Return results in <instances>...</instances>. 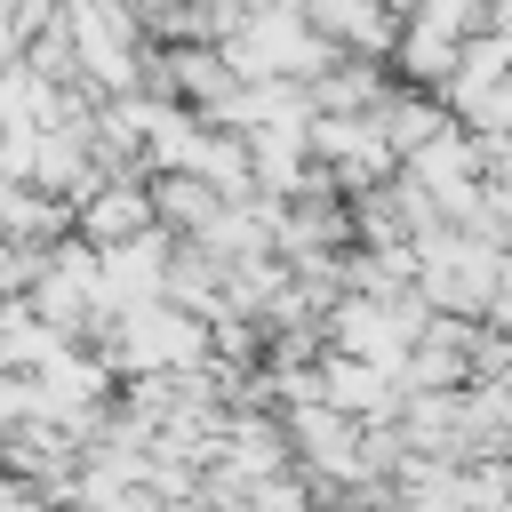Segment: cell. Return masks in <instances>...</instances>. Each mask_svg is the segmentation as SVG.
Segmentation results:
<instances>
[{"label":"cell","instance_id":"obj_1","mask_svg":"<svg viewBox=\"0 0 512 512\" xmlns=\"http://www.w3.org/2000/svg\"><path fill=\"white\" fill-rule=\"evenodd\" d=\"M160 216H152V176H104V184H88L80 200H72V232L88 240V248H120V240H136V232H152Z\"/></svg>","mask_w":512,"mask_h":512},{"label":"cell","instance_id":"obj_3","mask_svg":"<svg viewBox=\"0 0 512 512\" xmlns=\"http://www.w3.org/2000/svg\"><path fill=\"white\" fill-rule=\"evenodd\" d=\"M216 208H224V192H216L200 168H160V176H152V216H160L176 240H192Z\"/></svg>","mask_w":512,"mask_h":512},{"label":"cell","instance_id":"obj_2","mask_svg":"<svg viewBox=\"0 0 512 512\" xmlns=\"http://www.w3.org/2000/svg\"><path fill=\"white\" fill-rule=\"evenodd\" d=\"M456 56H464V40H456V32H440V24H424V16H400L392 72H400L408 88H440V80L456 72Z\"/></svg>","mask_w":512,"mask_h":512}]
</instances>
